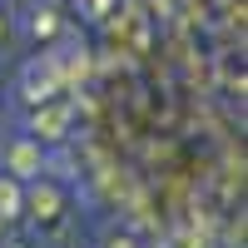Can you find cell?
Returning <instances> with one entry per match:
<instances>
[{
    "mask_svg": "<svg viewBox=\"0 0 248 248\" xmlns=\"http://www.w3.org/2000/svg\"><path fill=\"white\" fill-rule=\"evenodd\" d=\"M10 248H20V243H10Z\"/></svg>",
    "mask_w": 248,
    "mask_h": 248,
    "instance_id": "8",
    "label": "cell"
},
{
    "mask_svg": "<svg viewBox=\"0 0 248 248\" xmlns=\"http://www.w3.org/2000/svg\"><path fill=\"white\" fill-rule=\"evenodd\" d=\"M30 214H35V218H55V214H60V194H55V189H35V194H30Z\"/></svg>",
    "mask_w": 248,
    "mask_h": 248,
    "instance_id": "5",
    "label": "cell"
},
{
    "mask_svg": "<svg viewBox=\"0 0 248 248\" xmlns=\"http://www.w3.org/2000/svg\"><path fill=\"white\" fill-rule=\"evenodd\" d=\"M10 214H20V184L15 179L0 184V218H10Z\"/></svg>",
    "mask_w": 248,
    "mask_h": 248,
    "instance_id": "6",
    "label": "cell"
},
{
    "mask_svg": "<svg viewBox=\"0 0 248 248\" xmlns=\"http://www.w3.org/2000/svg\"><path fill=\"white\" fill-rule=\"evenodd\" d=\"M40 169H45V154H40L30 139H20L15 149H10V174H15V179H35Z\"/></svg>",
    "mask_w": 248,
    "mask_h": 248,
    "instance_id": "3",
    "label": "cell"
},
{
    "mask_svg": "<svg viewBox=\"0 0 248 248\" xmlns=\"http://www.w3.org/2000/svg\"><path fill=\"white\" fill-rule=\"evenodd\" d=\"M65 85V70H60V55H45V60H30L25 75H20V99H30V105H40V99H55V90Z\"/></svg>",
    "mask_w": 248,
    "mask_h": 248,
    "instance_id": "1",
    "label": "cell"
},
{
    "mask_svg": "<svg viewBox=\"0 0 248 248\" xmlns=\"http://www.w3.org/2000/svg\"><path fill=\"white\" fill-rule=\"evenodd\" d=\"M55 30H60V15H55L50 5H35V10H30V35H35V40H40V35L50 40Z\"/></svg>",
    "mask_w": 248,
    "mask_h": 248,
    "instance_id": "4",
    "label": "cell"
},
{
    "mask_svg": "<svg viewBox=\"0 0 248 248\" xmlns=\"http://www.w3.org/2000/svg\"><path fill=\"white\" fill-rule=\"evenodd\" d=\"M0 30H5V20H0Z\"/></svg>",
    "mask_w": 248,
    "mask_h": 248,
    "instance_id": "7",
    "label": "cell"
},
{
    "mask_svg": "<svg viewBox=\"0 0 248 248\" xmlns=\"http://www.w3.org/2000/svg\"><path fill=\"white\" fill-rule=\"evenodd\" d=\"M70 124V105H50V99H40V114H35V139H60Z\"/></svg>",
    "mask_w": 248,
    "mask_h": 248,
    "instance_id": "2",
    "label": "cell"
}]
</instances>
